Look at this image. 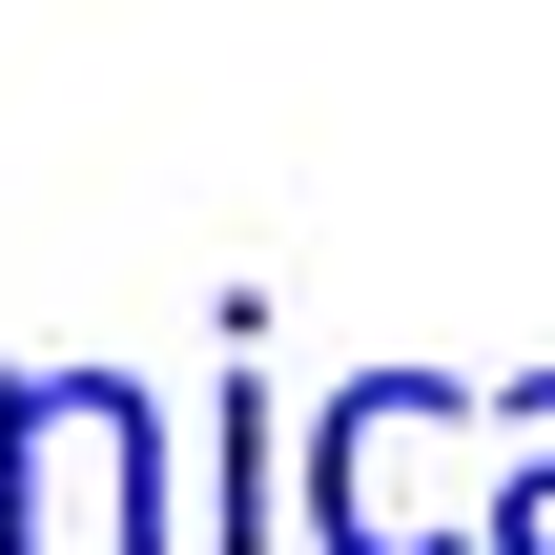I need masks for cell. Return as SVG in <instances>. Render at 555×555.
I'll list each match as a JSON object with an SVG mask.
<instances>
[{
    "label": "cell",
    "mask_w": 555,
    "mask_h": 555,
    "mask_svg": "<svg viewBox=\"0 0 555 555\" xmlns=\"http://www.w3.org/2000/svg\"><path fill=\"white\" fill-rule=\"evenodd\" d=\"M165 555V433H144V391H103V371H21L0 391V555Z\"/></svg>",
    "instance_id": "6da1fadb"
},
{
    "label": "cell",
    "mask_w": 555,
    "mask_h": 555,
    "mask_svg": "<svg viewBox=\"0 0 555 555\" xmlns=\"http://www.w3.org/2000/svg\"><path fill=\"white\" fill-rule=\"evenodd\" d=\"M453 474H474V412H453V391H412V371L330 391L309 494H330V535H350V555H453V535H494V494H453Z\"/></svg>",
    "instance_id": "7a4b0ae2"
},
{
    "label": "cell",
    "mask_w": 555,
    "mask_h": 555,
    "mask_svg": "<svg viewBox=\"0 0 555 555\" xmlns=\"http://www.w3.org/2000/svg\"><path fill=\"white\" fill-rule=\"evenodd\" d=\"M494 555H555V391H515L494 433Z\"/></svg>",
    "instance_id": "3957f363"
}]
</instances>
